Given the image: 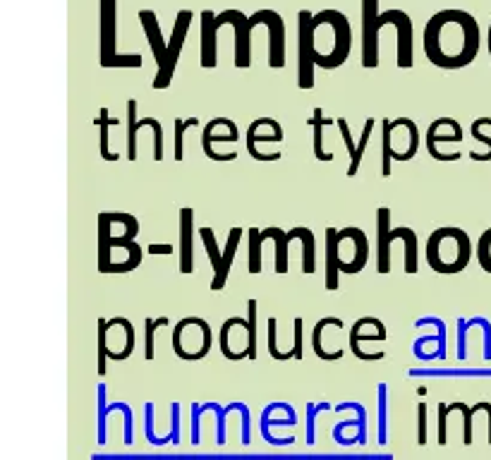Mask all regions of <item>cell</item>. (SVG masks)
Listing matches in <instances>:
<instances>
[{"label": "cell", "instance_id": "cell-1", "mask_svg": "<svg viewBox=\"0 0 491 460\" xmlns=\"http://www.w3.org/2000/svg\"><path fill=\"white\" fill-rule=\"evenodd\" d=\"M477 20L465 10H441L424 27V53L441 70L467 67L479 53Z\"/></svg>", "mask_w": 491, "mask_h": 460}, {"label": "cell", "instance_id": "cell-2", "mask_svg": "<svg viewBox=\"0 0 491 460\" xmlns=\"http://www.w3.org/2000/svg\"><path fill=\"white\" fill-rule=\"evenodd\" d=\"M139 20H142L144 34H147V38H149V48H152V53L156 58V65H159V72H156L152 87L156 92H163L173 82V75H175L177 60H180L182 46H185V38H187V31H189V24H192L194 15H192V10H180V13H177L175 22H173V34H170L168 43L163 41L159 17H156L154 10H142V13H139Z\"/></svg>", "mask_w": 491, "mask_h": 460}, {"label": "cell", "instance_id": "cell-3", "mask_svg": "<svg viewBox=\"0 0 491 460\" xmlns=\"http://www.w3.org/2000/svg\"><path fill=\"white\" fill-rule=\"evenodd\" d=\"M223 24H233L235 29V67L247 70L252 65V22L240 10H226L221 15H214L211 10L202 13V67L214 70L216 67V31Z\"/></svg>", "mask_w": 491, "mask_h": 460}, {"label": "cell", "instance_id": "cell-4", "mask_svg": "<svg viewBox=\"0 0 491 460\" xmlns=\"http://www.w3.org/2000/svg\"><path fill=\"white\" fill-rule=\"evenodd\" d=\"M472 259L470 235L462 228H439L427 240V264L437 273H460Z\"/></svg>", "mask_w": 491, "mask_h": 460}, {"label": "cell", "instance_id": "cell-5", "mask_svg": "<svg viewBox=\"0 0 491 460\" xmlns=\"http://www.w3.org/2000/svg\"><path fill=\"white\" fill-rule=\"evenodd\" d=\"M403 240L405 245V271L417 273V235L412 228H390V209H376V271L390 273V245Z\"/></svg>", "mask_w": 491, "mask_h": 460}, {"label": "cell", "instance_id": "cell-6", "mask_svg": "<svg viewBox=\"0 0 491 460\" xmlns=\"http://www.w3.org/2000/svg\"><path fill=\"white\" fill-rule=\"evenodd\" d=\"M214 333L202 317H185L173 326V352L185 362H199L211 352Z\"/></svg>", "mask_w": 491, "mask_h": 460}, {"label": "cell", "instance_id": "cell-7", "mask_svg": "<svg viewBox=\"0 0 491 460\" xmlns=\"http://www.w3.org/2000/svg\"><path fill=\"white\" fill-rule=\"evenodd\" d=\"M101 67H142L139 53H118V0H101Z\"/></svg>", "mask_w": 491, "mask_h": 460}, {"label": "cell", "instance_id": "cell-8", "mask_svg": "<svg viewBox=\"0 0 491 460\" xmlns=\"http://www.w3.org/2000/svg\"><path fill=\"white\" fill-rule=\"evenodd\" d=\"M403 10L379 13V0H362V67L372 70L379 65V29L383 24H398Z\"/></svg>", "mask_w": 491, "mask_h": 460}, {"label": "cell", "instance_id": "cell-9", "mask_svg": "<svg viewBox=\"0 0 491 460\" xmlns=\"http://www.w3.org/2000/svg\"><path fill=\"white\" fill-rule=\"evenodd\" d=\"M244 235V228H230L228 233V240H226V250H219V243H216V235L214 230L209 226L199 228V238L204 243V250L211 259V268H214V278H211V290H223L226 288V280H228V273H230V266H233V259L237 254V247H240V240Z\"/></svg>", "mask_w": 491, "mask_h": 460}, {"label": "cell", "instance_id": "cell-10", "mask_svg": "<svg viewBox=\"0 0 491 460\" xmlns=\"http://www.w3.org/2000/svg\"><path fill=\"white\" fill-rule=\"evenodd\" d=\"M314 15L298 13V87L309 92L314 87Z\"/></svg>", "mask_w": 491, "mask_h": 460}, {"label": "cell", "instance_id": "cell-11", "mask_svg": "<svg viewBox=\"0 0 491 460\" xmlns=\"http://www.w3.org/2000/svg\"><path fill=\"white\" fill-rule=\"evenodd\" d=\"M484 410L489 415V446H491V403H474L472 408H467L465 403H439V444H448V415L460 412L462 415V444L472 446V417L474 412Z\"/></svg>", "mask_w": 491, "mask_h": 460}, {"label": "cell", "instance_id": "cell-12", "mask_svg": "<svg viewBox=\"0 0 491 460\" xmlns=\"http://www.w3.org/2000/svg\"><path fill=\"white\" fill-rule=\"evenodd\" d=\"M249 22H252V29L256 24L269 27V67L281 70L286 65V24H283V17L276 10H256L249 17Z\"/></svg>", "mask_w": 491, "mask_h": 460}, {"label": "cell", "instance_id": "cell-13", "mask_svg": "<svg viewBox=\"0 0 491 460\" xmlns=\"http://www.w3.org/2000/svg\"><path fill=\"white\" fill-rule=\"evenodd\" d=\"M321 17L333 27V34H336V38H333V53L323 60L321 67L323 70H336V67H340L348 60L350 50H353V29H350L348 17L338 13V10H321Z\"/></svg>", "mask_w": 491, "mask_h": 460}, {"label": "cell", "instance_id": "cell-14", "mask_svg": "<svg viewBox=\"0 0 491 460\" xmlns=\"http://www.w3.org/2000/svg\"><path fill=\"white\" fill-rule=\"evenodd\" d=\"M240 139V132H237V125L230 120V117H214L204 125V132H202V149H204V156L211 161H235L237 154L230 151V154H219L214 151V142H237Z\"/></svg>", "mask_w": 491, "mask_h": 460}, {"label": "cell", "instance_id": "cell-15", "mask_svg": "<svg viewBox=\"0 0 491 460\" xmlns=\"http://www.w3.org/2000/svg\"><path fill=\"white\" fill-rule=\"evenodd\" d=\"M259 142H283V127L273 117H256L249 122L247 127V151L254 161H278L281 159V151L278 154H261L256 149Z\"/></svg>", "mask_w": 491, "mask_h": 460}, {"label": "cell", "instance_id": "cell-16", "mask_svg": "<svg viewBox=\"0 0 491 460\" xmlns=\"http://www.w3.org/2000/svg\"><path fill=\"white\" fill-rule=\"evenodd\" d=\"M338 412L343 410H355L357 419H345L333 427V439L340 446H353V444H365L367 441V410L360 403H340L336 405Z\"/></svg>", "mask_w": 491, "mask_h": 460}, {"label": "cell", "instance_id": "cell-17", "mask_svg": "<svg viewBox=\"0 0 491 460\" xmlns=\"http://www.w3.org/2000/svg\"><path fill=\"white\" fill-rule=\"evenodd\" d=\"M194 271V209H180V273Z\"/></svg>", "mask_w": 491, "mask_h": 460}, {"label": "cell", "instance_id": "cell-18", "mask_svg": "<svg viewBox=\"0 0 491 460\" xmlns=\"http://www.w3.org/2000/svg\"><path fill=\"white\" fill-rule=\"evenodd\" d=\"M204 412H214L216 415V444L223 446L226 444V417L230 415L226 405H219V403H192V444H199L202 441V434H199V424H202V415Z\"/></svg>", "mask_w": 491, "mask_h": 460}, {"label": "cell", "instance_id": "cell-19", "mask_svg": "<svg viewBox=\"0 0 491 460\" xmlns=\"http://www.w3.org/2000/svg\"><path fill=\"white\" fill-rule=\"evenodd\" d=\"M424 324H432V326H437L439 336H422L420 340H415V347H412V350H420L424 343H434V340L439 343V347L434 352H417L415 357H417V360H422V362L446 360V324H444V319H441V317H422V319H417V322H415V326H424Z\"/></svg>", "mask_w": 491, "mask_h": 460}, {"label": "cell", "instance_id": "cell-20", "mask_svg": "<svg viewBox=\"0 0 491 460\" xmlns=\"http://www.w3.org/2000/svg\"><path fill=\"white\" fill-rule=\"evenodd\" d=\"M283 408H286V403H271L269 408H264V410H261V436H264V441H269L271 446H290V444H295V436H281V439H276V436L271 434V427H295V424H298V419H295V417L271 419V412L283 410Z\"/></svg>", "mask_w": 491, "mask_h": 460}, {"label": "cell", "instance_id": "cell-21", "mask_svg": "<svg viewBox=\"0 0 491 460\" xmlns=\"http://www.w3.org/2000/svg\"><path fill=\"white\" fill-rule=\"evenodd\" d=\"M273 240L276 243V273H288V245L293 240H298V228H293L290 233L281 228H266V230H259V243L264 240Z\"/></svg>", "mask_w": 491, "mask_h": 460}, {"label": "cell", "instance_id": "cell-22", "mask_svg": "<svg viewBox=\"0 0 491 460\" xmlns=\"http://www.w3.org/2000/svg\"><path fill=\"white\" fill-rule=\"evenodd\" d=\"M154 120H156L154 115L137 117V99L127 101V159H130L132 164H135L139 156V149H137L139 130H142V127H152Z\"/></svg>", "mask_w": 491, "mask_h": 460}, {"label": "cell", "instance_id": "cell-23", "mask_svg": "<svg viewBox=\"0 0 491 460\" xmlns=\"http://www.w3.org/2000/svg\"><path fill=\"white\" fill-rule=\"evenodd\" d=\"M326 326H336V329H345V322L338 317H323L319 322L314 324V331H312V347H314V355L319 357V360H326V362H338L340 357L345 355L343 347H338L336 352H326V347H323V331Z\"/></svg>", "mask_w": 491, "mask_h": 460}, {"label": "cell", "instance_id": "cell-24", "mask_svg": "<svg viewBox=\"0 0 491 460\" xmlns=\"http://www.w3.org/2000/svg\"><path fill=\"white\" fill-rule=\"evenodd\" d=\"M338 228H326V290L338 288Z\"/></svg>", "mask_w": 491, "mask_h": 460}, {"label": "cell", "instance_id": "cell-25", "mask_svg": "<svg viewBox=\"0 0 491 460\" xmlns=\"http://www.w3.org/2000/svg\"><path fill=\"white\" fill-rule=\"evenodd\" d=\"M94 125L98 127V132H101V142H98V151H101V159L103 161H118L120 154H113L108 147V130L110 127H118L120 120L113 115H108V108H101L98 110V117L94 120Z\"/></svg>", "mask_w": 491, "mask_h": 460}, {"label": "cell", "instance_id": "cell-26", "mask_svg": "<svg viewBox=\"0 0 491 460\" xmlns=\"http://www.w3.org/2000/svg\"><path fill=\"white\" fill-rule=\"evenodd\" d=\"M333 122L336 120H331V117L323 115L321 108H314V115L307 120V125L314 130V156H316V161H333V154H326V151H323V127L333 125Z\"/></svg>", "mask_w": 491, "mask_h": 460}, {"label": "cell", "instance_id": "cell-27", "mask_svg": "<svg viewBox=\"0 0 491 460\" xmlns=\"http://www.w3.org/2000/svg\"><path fill=\"white\" fill-rule=\"evenodd\" d=\"M298 240L302 243V273L312 276L316 271V240L314 233L305 226H298Z\"/></svg>", "mask_w": 491, "mask_h": 460}, {"label": "cell", "instance_id": "cell-28", "mask_svg": "<svg viewBox=\"0 0 491 460\" xmlns=\"http://www.w3.org/2000/svg\"><path fill=\"white\" fill-rule=\"evenodd\" d=\"M199 120L197 117H173V127H175V134H173V159L182 161L185 159V147H182V137H185L187 130L197 127Z\"/></svg>", "mask_w": 491, "mask_h": 460}, {"label": "cell", "instance_id": "cell-29", "mask_svg": "<svg viewBox=\"0 0 491 460\" xmlns=\"http://www.w3.org/2000/svg\"><path fill=\"white\" fill-rule=\"evenodd\" d=\"M374 127H376V117H367V120H365V127H362L360 144H357V154L353 156V159H350V166H348V171H345V175H348V178H355L357 171H360L362 154H365V147L369 144V137H372Z\"/></svg>", "mask_w": 491, "mask_h": 460}, {"label": "cell", "instance_id": "cell-30", "mask_svg": "<svg viewBox=\"0 0 491 460\" xmlns=\"http://www.w3.org/2000/svg\"><path fill=\"white\" fill-rule=\"evenodd\" d=\"M379 394V444H386L388 441V386L386 384H379L376 389Z\"/></svg>", "mask_w": 491, "mask_h": 460}, {"label": "cell", "instance_id": "cell-31", "mask_svg": "<svg viewBox=\"0 0 491 460\" xmlns=\"http://www.w3.org/2000/svg\"><path fill=\"white\" fill-rule=\"evenodd\" d=\"M247 268L249 273H259L261 271V243H259V228H249L247 230Z\"/></svg>", "mask_w": 491, "mask_h": 460}, {"label": "cell", "instance_id": "cell-32", "mask_svg": "<svg viewBox=\"0 0 491 460\" xmlns=\"http://www.w3.org/2000/svg\"><path fill=\"white\" fill-rule=\"evenodd\" d=\"M144 259V250L139 247L137 243H132L130 252H127V259L125 261H113L108 266V273H127V271H135V268L142 264Z\"/></svg>", "mask_w": 491, "mask_h": 460}, {"label": "cell", "instance_id": "cell-33", "mask_svg": "<svg viewBox=\"0 0 491 460\" xmlns=\"http://www.w3.org/2000/svg\"><path fill=\"white\" fill-rule=\"evenodd\" d=\"M482 127H491V117H477V120L472 122V137L477 139V142L487 144L489 151L484 156H479L477 151H470V159L472 161H491V137L482 134Z\"/></svg>", "mask_w": 491, "mask_h": 460}, {"label": "cell", "instance_id": "cell-34", "mask_svg": "<svg viewBox=\"0 0 491 460\" xmlns=\"http://www.w3.org/2000/svg\"><path fill=\"white\" fill-rule=\"evenodd\" d=\"M168 319L166 317H159V319H152L147 317L144 319V326H147V333H144V360H154V333L159 326H168Z\"/></svg>", "mask_w": 491, "mask_h": 460}, {"label": "cell", "instance_id": "cell-35", "mask_svg": "<svg viewBox=\"0 0 491 460\" xmlns=\"http://www.w3.org/2000/svg\"><path fill=\"white\" fill-rule=\"evenodd\" d=\"M180 412H182V408H180V403H170V422H173V427H170V434L166 436V439H156L152 441V446H166V444H180Z\"/></svg>", "mask_w": 491, "mask_h": 460}, {"label": "cell", "instance_id": "cell-36", "mask_svg": "<svg viewBox=\"0 0 491 460\" xmlns=\"http://www.w3.org/2000/svg\"><path fill=\"white\" fill-rule=\"evenodd\" d=\"M247 352L249 360H256V300H247Z\"/></svg>", "mask_w": 491, "mask_h": 460}, {"label": "cell", "instance_id": "cell-37", "mask_svg": "<svg viewBox=\"0 0 491 460\" xmlns=\"http://www.w3.org/2000/svg\"><path fill=\"white\" fill-rule=\"evenodd\" d=\"M331 405L328 403H307V446L316 444V434H314V427H316V415L319 412H328Z\"/></svg>", "mask_w": 491, "mask_h": 460}, {"label": "cell", "instance_id": "cell-38", "mask_svg": "<svg viewBox=\"0 0 491 460\" xmlns=\"http://www.w3.org/2000/svg\"><path fill=\"white\" fill-rule=\"evenodd\" d=\"M477 259H479V266L484 268L487 273H491V228L484 230L479 235V243H477Z\"/></svg>", "mask_w": 491, "mask_h": 460}, {"label": "cell", "instance_id": "cell-39", "mask_svg": "<svg viewBox=\"0 0 491 460\" xmlns=\"http://www.w3.org/2000/svg\"><path fill=\"white\" fill-rule=\"evenodd\" d=\"M386 338H388L386 331H374V333H367V331L360 326V322H355L353 329H350V343H362V340H369V343H383Z\"/></svg>", "mask_w": 491, "mask_h": 460}, {"label": "cell", "instance_id": "cell-40", "mask_svg": "<svg viewBox=\"0 0 491 460\" xmlns=\"http://www.w3.org/2000/svg\"><path fill=\"white\" fill-rule=\"evenodd\" d=\"M302 326H305V322H302V317H295V322H293V360H302L305 357V350H302Z\"/></svg>", "mask_w": 491, "mask_h": 460}, {"label": "cell", "instance_id": "cell-41", "mask_svg": "<svg viewBox=\"0 0 491 460\" xmlns=\"http://www.w3.org/2000/svg\"><path fill=\"white\" fill-rule=\"evenodd\" d=\"M276 326H278L276 317H271V319H269V355H271V357H273V360H276V362H286V355H283V352L278 350Z\"/></svg>", "mask_w": 491, "mask_h": 460}, {"label": "cell", "instance_id": "cell-42", "mask_svg": "<svg viewBox=\"0 0 491 460\" xmlns=\"http://www.w3.org/2000/svg\"><path fill=\"white\" fill-rule=\"evenodd\" d=\"M336 125H338V130H340V137H343V142H345V149H348V154H350V159L357 154V144L353 142V134H350V125H348V120H345L343 115L336 117Z\"/></svg>", "mask_w": 491, "mask_h": 460}, {"label": "cell", "instance_id": "cell-43", "mask_svg": "<svg viewBox=\"0 0 491 460\" xmlns=\"http://www.w3.org/2000/svg\"><path fill=\"white\" fill-rule=\"evenodd\" d=\"M467 319H457V357L467 360Z\"/></svg>", "mask_w": 491, "mask_h": 460}, {"label": "cell", "instance_id": "cell-44", "mask_svg": "<svg viewBox=\"0 0 491 460\" xmlns=\"http://www.w3.org/2000/svg\"><path fill=\"white\" fill-rule=\"evenodd\" d=\"M417 417H420V429H417V444H427V403L417 405Z\"/></svg>", "mask_w": 491, "mask_h": 460}, {"label": "cell", "instance_id": "cell-45", "mask_svg": "<svg viewBox=\"0 0 491 460\" xmlns=\"http://www.w3.org/2000/svg\"><path fill=\"white\" fill-rule=\"evenodd\" d=\"M477 322H479V326H482V333H484V350H482V355H484V360H491V322L487 317H477Z\"/></svg>", "mask_w": 491, "mask_h": 460}, {"label": "cell", "instance_id": "cell-46", "mask_svg": "<svg viewBox=\"0 0 491 460\" xmlns=\"http://www.w3.org/2000/svg\"><path fill=\"white\" fill-rule=\"evenodd\" d=\"M350 350H353V355L357 360H365V362H381L383 357H386V352H365L360 347V343H350Z\"/></svg>", "mask_w": 491, "mask_h": 460}, {"label": "cell", "instance_id": "cell-47", "mask_svg": "<svg viewBox=\"0 0 491 460\" xmlns=\"http://www.w3.org/2000/svg\"><path fill=\"white\" fill-rule=\"evenodd\" d=\"M147 252H149V254H173V245H168V243H166V245H156V243H152V245H149L147 247Z\"/></svg>", "mask_w": 491, "mask_h": 460}, {"label": "cell", "instance_id": "cell-48", "mask_svg": "<svg viewBox=\"0 0 491 460\" xmlns=\"http://www.w3.org/2000/svg\"><path fill=\"white\" fill-rule=\"evenodd\" d=\"M487 43H489V55H491V24H489V38H487Z\"/></svg>", "mask_w": 491, "mask_h": 460}]
</instances>
